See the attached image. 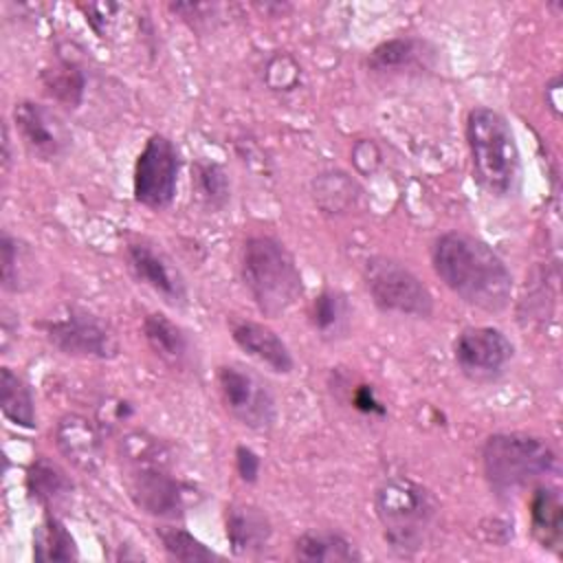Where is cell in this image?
<instances>
[{
	"mask_svg": "<svg viewBox=\"0 0 563 563\" xmlns=\"http://www.w3.org/2000/svg\"><path fill=\"white\" fill-rule=\"evenodd\" d=\"M431 264L444 286L468 306L501 312L512 299V273L479 238L446 231L435 238Z\"/></svg>",
	"mask_w": 563,
	"mask_h": 563,
	"instance_id": "obj_1",
	"label": "cell"
},
{
	"mask_svg": "<svg viewBox=\"0 0 563 563\" xmlns=\"http://www.w3.org/2000/svg\"><path fill=\"white\" fill-rule=\"evenodd\" d=\"M374 508L387 545L407 559L427 545L438 519L433 493L405 475H394L376 488Z\"/></svg>",
	"mask_w": 563,
	"mask_h": 563,
	"instance_id": "obj_2",
	"label": "cell"
},
{
	"mask_svg": "<svg viewBox=\"0 0 563 563\" xmlns=\"http://www.w3.org/2000/svg\"><path fill=\"white\" fill-rule=\"evenodd\" d=\"M242 282L266 317L288 312L303 295V282L292 253L271 235H251L240 253Z\"/></svg>",
	"mask_w": 563,
	"mask_h": 563,
	"instance_id": "obj_3",
	"label": "cell"
},
{
	"mask_svg": "<svg viewBox=\"0 0 563 563\" xmlns=\"http://www.w3.org/2000/svg\"><path fill=\"white\" fill-rule=\"evenodd\" d=\"M466 143L477 185L490 196H510L519 183L521 161L508 119L486 106L473 108L466 117Z\"/></svg>",
	"mask_w": 563,
	"mask_h": 563,
	"instance_id": "obj_4",
	"label": "cell"
},
{
	"mask_svg": "<svg viewBox=\"0 0 563 563\" xmlns=\"http://www.w3.org/2000/svg\"><path fill=\"white\" fill-rule=\"evenodd\" d=\"M482 468L497 495H512L556 471V451L537 435L504 431L486 438Z\"/></svg>",
	"mask_w": 563,
	"mask_h": 563,
	"instance_id": "obj_5",
	"label": "cell"
},
{
	"mask_svg": "<svg viewBox=\"0 0 563 563\" xmlns=\"http://www.w3.org/2000/svg\"><path fill=\"white\" fill-rule=\"evenodd\" d=\"M365 288L383 312L427 319L433 312V295L422 279L402 262L376 255L363 268Z\"/></svg>",
	"mask_w": 563,
	"mask_h": 563,
	"instance_id": "obj_6",
	"label": "cell"
},
{
	"mask_svg": "<svg viewBox=\"0 0 563 563\" xmlns=\"http://www.w3.org/2000/svg\"><path fill=\"white\" fill-rule=\"evenodd\" d=\"M46 341L66 356L108 361L119 354V343L112 330L88 310L64 306L55 314L40 321Z\"/></svg>",
	"mask_w": 563,
	"mask_h": 563,
	"instance_id": "obj_7",
	"label": "cell"
},
{
	"mask_svg": "<svg viewBox=\"0 0 563 563\" xmlns=\"http://www.w3.org/2000/svg\"><path fill=\"white\" fill-rule=\"evenodd\" d=\"M128 495L139 510L156 519H180L200 499L191 484L169 473V464L130 468Z\"/></svg>",
	"mask_w": 563,
	"mask_h": 563,
	"instance_id": "obj_8",
	"label": "cell"
},
{
	"mask_svg": "<svg viewBox=\"0 0 563 563\" xmlns=\"http://www.w3.org/2000/svg\"><path fill=\"white\" fill-rule=\"evenodd\" d=\"M178 172L180 154L172 139L165 134H152L134 163V200L147 209L169 207L176 196Z\"/></svg>",
	"mask_w": 563,
	"mask_h": 563,
	"instance_id": "obj_9",
	"label": "cell"
},
{
	"mask_svg": "<svg viewBox=\"0 0 563 563\" xmlns=\"http://www.w3.org/2000/svg\"><path fill=\"white\" fill-rule=\"evenodd\" d=\"M218 389L227 411L244 427L266 431L277 420V405L268 385L251 369L242 365L218 367Z\"/></svg>",
	"mask_w": 563,
	"mask_h": 563,
	"instance_id": "obj_10",
	"label": "cell"
},
{
	"mask_svg": "<svg viewBox=\"0 0 563 563\" xmlns=\"http://www.w3.org/2000/svg\"><path fill=\"white\" fill-rule=\"evenodd\" d=\"M515 356L512 341L493 325L464 328L453 343V358L464 378L471 383L497 380Z\"/></svg>",
	"mask_w": 563,
	"mask_h": 563,
	"instance_id": "obj_11",
	"label": "cell"
},
{
	"mask_svg": "<svg viewBox=\"0 0 563 563\" xmlns=\"http://www.w3.org/2000/svg\"><path fill=\"white\" fill-rule=\"evenodd\" d=\"M13 123L26 150L42 161L57 158L68 145V132L62 119L44 103L31 99L15 103Z\"/></svg>",
	"mask_w": 563,
	"mask_h": 563,
	"instance_id": "obj_12",
	"label": "cell"
},
{
	"mask_svg": "<svg viewBox=\"0 0 563 563\" xmlns=\"http://www.w3.org/2000/svg\"><path fill=\"white\" fill-rule=\"evenodd\" d=\"M128 268L134 275L136 282L161 295L167 303L180 306L187 299L185 282L178 268L152 244L147 242H134L125 251Z\"/></svg>",
	"mask_w": 563,
	"mask_h": 563,
	"instance_id": "obj_13",
	"label": "cell"
},
{
	"mask_svg": "<svg viewBox=\"0 0 563 563\" xmlns=\"http://www.w3.org/2000/svg\"><path fill=\"white\" fill-rule=\"evenodd\" d=\"M224 534L235 556H257L271 543L273 523L253 504H231L224 510Z\"/></svg>",
	"mask_w": 563,
	"mask_h": 563,
	"instance_id": "obj_14",
	"label": "cell"
},
{
	"mask_svg": "<svg viewBox=\"0 0 563 563\" xmlns=\"http://www.w3.org/2000/svg\"><path fill=\"white\" fill-rule=\"evenodd\" d=\"M55 444L59 453L79 471H95L103 460L99 429L88 418L77 413H68L57 422Z\"/></svg>",
	"mask_w": 563,
	"mask_h": 563,
	"instance_id": "obj_15",
	"label": "cell"
},
{
	"mask_svg": "<svg viewBox=\"0 0 563 563\" xmlns=\"http://www.w3.org/2000/svg\"><path fill=\"white\" fill-rule=\"evenodd\" d=\"M231 339L242 352L277 374H290L295 367V358L288 345L275 330L264 323L240 319L231 325Z\"/></svg>",
	"mask_w": 563,
	"mask_h": 563,
	"instance_id": "obj_16",
	"label": "cell"
},
{
	"mask_svg": "<svg viewBox=\"0 0 563 563\" xmlns=\"http://www.w3.org/2000/svg\"><path fill=\"white\" fill-rule=\"evenodd\" d=\"M24 486L29 497L46 512H53L64 501H68L75 490L70 475L48 457H35L29 464Z\"/></svg>",
	"mask_w": 563,
	"mask_h": 563,
	"instance_id": "obj_17",
	"label": "cell"
},
{
	"mask_svg": "<svg viewBox=\"0 0 563 563\" xmlns=\"http://www.w3.org/2000/svg\"><path fill=\"white\" fill-rule=\"evenodd\" d=\"M143 336L150 350L172 367H185L191 356L187 332L163 312H150L143 319Z\"/></svg>",
	"mask_w": 563,
	"mask_h": 563,
	"instance_id": "obj_18",
	"label": "cell"
},
{
	"mask_svg": "<svg viewBox=\"0 0 563 563\" xmlns=\"http://www.w3.org/2000/svg\"><path fill=\"white\" fill-rule=\"evenodd\" d=\"M530 532L534 541L550 552L563 543V504L556 488L539 486L530 497Z\"/></svg>",
	"mask_w": 563,
	"mask_h": 563,
	"instance_id": "obj_19",
	"label": "cell"
},
{
	"mask_svg": "<svg viewBox=\"0 0 563 563\" xmlns=\"http://www.w3.org/2000/svg\"><path fill=\"white\" fill-rule=\"evenodd\" d=\"M292 556L306 563H350L363 559L347 537L332 530L303 532L292 545Z\"/></svg>",
	"mask_w": 563,
	"mask_h": 563,
	"instance_id": "obj_20",
	"label": "cell"
},
{
	"mask_svg": "<svg viewBox=\"0 0 563 563\" xmlns=\"http://www.w3.org/2000/svg\"><path fill=\"white\" fill-rule=\"evenodd\" d=\"M33 559L37 563H59L79 559L75 537L55 512H46L33 530Z\"/></svg>",
	"mask_w": 563,
	"mask_h": 563,
	"instance_id": "obj_21",
	"label": "cell"
},
{
	"mask_svg": "<svg viewBox=\"0 0 563 563\" xmlns=\"http://www.w3.org/2000/svg\"><path fill=\"white\" fill-rule=\"evenodd\" d=\"M0 407L4 418L15 427L33 429L37 424L33 394L22 376H18L11 367L0 369Z\"/></svg>",
	"mask_w": 563,
	"mask_h": 563,
	"instance_id": "obj_22",
	"label": "cell"
},
{
	"mask_svg": "<svg viewBox=\"0 0 563 563\" xmlns=\"http://www.w3.org/2000/svg\"><path fill=\"white\" fill-rule=\"evenodd\" d=\"M310 323L314 332L325 339H334L347 330L350 306L343 292L325 288L310 303Z\"/></svg>",
	"mask_w": 563,
	"mask_h": 563,
	"instance_id": "obj_23",
	"label": "cell"
},
{
	"mask_svg": "<svg viewBox=\"0 0 563 563\" xmlns=\"http://www.w3.org/2000/svg\"><path fill=\"white\" fill-rule=\"evenodd\" d=\"M0 253H2V288L9 292L26 290L31 284L33 264H35L31 249L22 240L4 231L0 240Z\"/></svg>",
	"mask_w": 563,
	"mask_h": 563,
	"instance_id": "obj_24",
	"label": "cell"
},
{
	"mask_svg": "<svg viewBox=\"0 0 563 563\" xmlns=\"http://www.w3.org/2000/svg\"><path fill=\"white\" fill-rule=\"evenodd\" d=\"M44 90L62 106L77 108L84 99L86 90V75L84 70L73 62H59L53 68H46L42 73Z\"/></svg>",
	"mask_w": 563,
	"mask_h": 563,
	"instance_id": "obj_25",
	"label": "cell"
},
{
	"mask_svg": "<svg viewBox=\"0 0 563 563\" xmlns=\"http://www.w3.org/2000/svg\"><path fill=\"white\" fill-rule=\"evenodd\" d=\"M156 537L165 550V554L174 561L183 563H198V561H211L220 559L211 548H207L196 534L180 526H161L156 528Z\"/></svg>",
	"mask_w": 563,
	"mask_h": 563,
	"instance_id": "obj_26",
	"label": "cell"
},
{
	"mask_svg": "<svg viewBox=\"0 0 563 563\" xmlns=\"http://www.w3.org/2000/svg\"><path fill=\"white\" fill-rule=\"evenodd\" d=\"M424 46L427 44L416 37H394V40L380 42L367 55V68L369 70H398V68L411 66L413 62L420 59Z\"/></svg>",
	"mask_w": 563,
	"mask_h": 563,
	"instance_id": "obj_27",
	"label": "cell"
},
{
	"mask_svg": "<svg viewBox=\"0 0 563 563\" xmlns=\"http://www.w3.org/2000/svg\"><path fill=\"white\" fill-rule=\"evenodd\" d=\"M191 185L196 198L209 209H222L229 200V178L218 163L196 161L191 169Z\"/></svg>",
	"mask_w": 563,
	"mask_h": 563,
	"instance_id": "obj_28",
	"label": "cell"
},
{
	"mask_svg": "<svg viewBox=\"0 0 563 563\" xmlns=\"http://www.w3.org/2000/svg\"><path fill=\"white\" fill-rule=\"evenodd\" d=\"M354 198L356 185L343 172L321 174L314 180V200L325 211H345L350 205H354Z\"/></svg>",
	"mask_w": 563,
	"mask_h": 563,
	"instance_id": "obj_29",
	"label": "cell"
},
{
	"mask_svg": "<svg viewBox=\"0 0 563 563\" xmlns=\"http://www.w3.org/2000/svg\"><path fill=\"white\" fill-rule=\"evenodd\" d=\"M235 471L240 475L242 482L246 484H255L257 477H260V471H262V460L260 455L246 446V444H240L235 449Z\"/></svg>",
	"mask_w": 563,
	"mask_h": 563,
	"instance_id": "obj_30",
	"label": "cell"
},
{
	"mask_svg": "<svg viewBox=\"0 0 563 563\" xmlns=\"http://www.w3.org/2000/svg\"><path fill=\"white\" fill-rule=\"evenodd\" d=\"M352 163L361 174H374L380 165V150L374 141L363 139L352 147Z\"/></svg>",
	"mask_w": 563,
	"mask_h": 563,
	"instance_id": "obj_31",
	"label": "cell"
},
{
	"mask_svg": "<svg viewBox=\"0 0 563 563\" xmlns=\"http://www.w3.org/2000/svg\"><path fill=\"white\" fill-rule=\"evenodd\" d=\"M350 400H352V407L361 413H367V416H385L387 413V407L378 400L374 387H369V385L354 387Z\"/></svg>",
	"mask_w": 563,
	"mask_h": 563,
	"instance_id": "obj_32",
	"label": "cell"
}]
</instances>
